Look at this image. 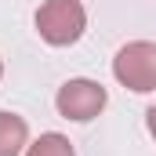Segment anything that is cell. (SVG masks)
<instances>
[{"label": "cell", "instance_id": "6da1fadb", "mask_svg": "<svg viewBox=\"0 0 156 156\" xmlns=\"http://www.w3.org/2000/svg\"><path fill=\"white\" fill-rule=\"evenodd\" d=\"M87 29V11L80 0H44L37 7V33L51 47H69Z\"/></svg>", "mask_w": 156, "mask_h": 156}, {"label": "cell", "instance_id": "7a4b0ae2", "mask_svg": "<svg viewBox=\"0 0 156 156\" xmlns=\"http://www.w3.org/2000/svg\"><path fill=\"white\" fill-rule=\"evenodd\" d=\"M113 76L120 87L134 94L156 91V44L153 40H131L123 44L113 58Z\"/></svg>", "mask_w": 156, "mask_h": 156}, {"label": "cell", "instance_id": "3957f363", "mask_svg": "<svg viewBox=\"0 0 156 156\" xmlns=\"http://www.w3.org/2000/svg\"><path fill=\"white\" fill-rule=\"evenodd\" d=\"M109 94L98 80H87V76H76V80H66L55 94V109L62 120H73V123H87L94 120L102 109H105Z\"/></svg>", "mask_w": 156, "mask_h": 156}, {"label": "cell", "instance_id": "277c9868", "mask_svg": "<svg viewBox=\"0 0 156 156\" xmlns=\"http://www.w3.org/2000/svg\"><path fill=\"white\" fill-rule=\"evenodd\" d=\"M29 145V127L26 120L0 109V156H22V149Z\"/></svg>", "mask_w": 156, "mask_h": 156}, {"label": "cell", "instance_id": "5b68a950", "mask_svg": "<svg viewBox=\"0 0 156 156\" xmlns=\"http://www.w3.org/2000/svg\"><path fill=\"white\" fill-rule=\"evenodd\" d=\"M26 156H76V149H73V142L66 134L47 131V134H40L33 145H26Z\"/></svg>", "mask_w": 156, "mask_h": 156}, {"label": "cell", "instance_id": "8992f818", "mask_svg": "<svg viewBox=\"0 0 156 156\" xmlns=\"http://www.w3.org/2000/svg\"><path fill=\"white\" fill-rule=\"evenodd\" d=\"M145 127H149V134L156 138V105H149V109H145Z\"/></svg>", "mask_w": 156, "mask_h": 156}, {"label": "cell", "instance_id": "52a82bcc", "mask_svg": "<svg viewBox=\"0 0 156 156\" xmlns=\"http://www.w3.org/2000/svg\"><path fill=\"white\" fill-rule=\"evenodd\" d=\"M0 76H4V62H0Z\"/></svg>", "mask_w": 156, "mask_h": 156}]
</instances>
